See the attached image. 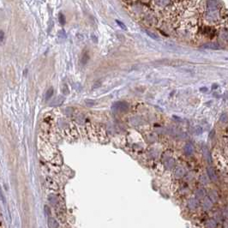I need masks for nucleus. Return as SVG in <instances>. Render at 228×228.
<instances>
[{
	"mask_svg": "<svg viewBox=\"0 0 228 228\" xmlns=\"http://www.w3.org/2000/svg\"><path fill=\"white\" fill-rule=\"evenodd\" d=\"M208 197L211 199L212 202H213V203H216V202H218L220 200L219 193L217 192L216 191H214V190H213V191H210L209 194H208Z\"/></svg>",
	"mask_w": 228,
	"mask_h": 228,
	"instance_id": "nucleus-7",
	"label": "nucleus"
},
{
	"mask_svg": "<svg viewBox=\"0 0 228 228\" xmlns=\"http://www.w3.org/2000/svg\"><path fill=\"white\" fill-rule=\"evenodd\" d=\"M174 174H175V176L177 178H181V177H183L184 176L185 172H184V170L182 167H178L175 170Z\"/></svg>",
	"mask_w": 228,
	"mask_h": 228,
	"instance_id": "nucleus-9",
	"label": "nucleus"
},
{
	"mask_svg": "<svg viewBox=\"0 0 228 228\" xmlns=\"http://www.w3.org/2000/svg\"><path fill=\"white\" fill-rule=\"evenodd\" d=\"M221 212H222L223 216H224L225 219H228V206L223 207L222 209H221Z\"/></svg>",
	"mask_w": 228,
	"mask_h": 228,
	"instance_id": "nucleus-17",
	"label": "nucleus"
},
{
	"mask_svg": "<svg viewBox=\"0 0 228 228\" xmlns=\"http://www.w3.org/2000/svg\"><path fill=\"white\" fill-rule=\"evenodd\" d=\"M173 165H174V160H173V159L169 158V159H168V160L166 161V166H167L168 168L172 167V166H173Z\"/></svg>",
	"mask_w": 228,
	"mask_h": 228,
	"instance_id": "nucleus-16",
	"label": "nucleus"
},
{
	"mask_svg": "<svg viewBox=\"0 0 228 228\" xmlns=\"http://www.w3.org/2000/svg\"><path fill=\"white\" fill-rule=\"evenodd\" d=\"M116 23H117V24L118 25V26L120 27L121 28H123V29H125V30H126V29H127L126 25H125L124 22H122L121 21H119V20H116Z\"/></svg>",
	"mask_w": 228,
	"mask_h": 228,
	"instance_id": "nucleus-20",
	"label": "nucleus"
},
{
	"mask_svg": "<svg viewBox=\"0 0 228 228\" xmlns=\"http://www.w3.org/2000/svg\"><path fill=\"white\" fill-rule=\"evenodd\" d=\"M213 207H214V203L212 202V200L210 199L208 196H206L202 200V210L205 212H209L212 211L213 209Z\"/></svg>",
	"mask_w": 228,
	"mask_h": 228,
	"instance_id": "nucleus-2",
	"label": "nucleus"
},
{
	"mask_svg": "<svg viewBox=\"0 0 228 228\" xmlns=\"http://www.w3.org/2000/svg\"><path fill=\"white\" fill-rule=\"evenodd\" d=\"M213 218L217 221V222L219 223L220 225L222 224V222L225 220L221 210H215V211L213 213Z\"/></svg>",
	"mask_w": 228,
	"mask_h": 228,
	"instance_id": "nucleus-4",
	"label": "nucleus"
},
{
	"mask_svg": "<svg viewBox=\"0 0 228 228\" xmlns=\"http://www.w3.org/2000/svg\"><path fill=\"white\" fill-rule=\"evenodd\" d=\"M59 22H60L62 25H64V24H65L66 19H65V16H64V15L63 13H59Z\"/></svg>",
	"mask_w": 228,
	"mask_h": 228,
	"instance_id": "nucleus-15",
	"label": "nucleus"
},
{
	"mask_svg": "<svg viewBox=\"0 0 228 228\" xmlns=\"http://www.w3.org/2000/svg\"><path fill=\"white\" fill-rule=\"evenodd\" d=\"M52 95H53V88H50L46 91V93H45V100L50 99Z\"/></svg>",
	"mask_w": 228,
	"mask_h": 228,
	"instance_id": "nucleus-14",
	"label": "nucleus"
},
{
	"mask_svg": "<svg viewBox=\"0 0 228 228\" xmlns=\"http://www.w3.org/2000/svg\"><path fill=\"white\" fill-rule=\"evenodd\" d=\"M184 150H185V154L188 155H190V154H191L193 152V147L191 145V144H187L184 147Z\"/></svg>",
	"mask_w": 228,
	"mask_h": 228,
	"instance_id": "nucleus-12",
	"label": "nucleus"
},
{
	"mask_svg": "<svg viewBox=\"0 0 228 228\" xmlns=\"http://www.w3.org/2000/svg\"><path fill=\"white\" fill-rule=\"evenodd\" d=\"M203 47L209 48V49H220V45H218L217 44H213V43L206 44V45H203Z\"/></svg>",
	"mask_w": 228,
	"mask_h": 228,
	"instance_id": "nucleus-11",
	"label": "nucleus"
},
{
	"mask_svg": "<svg viewBox=\"0 0 228 228\" xmlns=\"http://www.w3.org/2000/svg\"><path fill=\"white\" fill-rule=\"evenodd\" d=\"M206 197V191L204 189L201 188L198 189L197 191H196V198L198 200H203L204 198Z\"/></svg>",
	"mask_w": 228,
	"mask_h": 228,
	"instance_id": "nucleus-8",
	"label": "nucleus"
},
{
	"mask_svg": "<svg viewBox=\"0 0 228 228\" xmlns=\"http://www.w3.org/2000/svg\"><path fill=\"white\" fill-rule=\"evenodd\" d=\"M208 179H209V178H207V177H206L205 175H203V176H202V177H201L200 181H201V183H202V184H207V182H208Z\"/></svg>",
	"mask_w": 228,
	"mask_h": 228,
	"instance_id": "nucleus-21",
	"label": "nucleus"
},
{
	"mask_svg": "<svg viewBox=\"0 0 228 228\" xmlns=\"http://www.w3.org/2000/svg\"><path fill=\"white\" fill-rule=\"evenodd\" d=\"M0 35H1V39H0V40L1 41H4V33L3 30H1V32H0Z\"/></svg>",
	"mask_w": 228,
	"mask_h": 228,
	"instance_id": "nucleus-23",
	"label": "nucleus"
},
{
	"mask_svg": "<svg viewBox=\"0 0 228 228\" xmlns=\"http://www.w3.org/2000/svg\"><path fill=\"white\" fill-rule=\"evenodd\" d=\"M102 85V82H101V81L100 80H99V81H95V82L94 83V85L92 86V89H97V88H99Z\"/></svg>",
	"mask_w": 228,
	"mask_h": 228,
	"instance_id": "nucleus-18",
	"label": "nucleus"
},
{
	"mask_svg": "<svg viewBox=\"0 0 228 228\" xmlns=\"http://www.w3.org/2000/svg\"><path fill=\"white\" fill-rule=\"evenodd\" d=\"M207 177L208 178L213 182H217L218 181V176H217L216 172H214V169L213 167H208L207 170Z\"/></svg>",
	"mask_w": 228,
	"mask_h": 228,
	"instance_id": "nucleus-6",
	"label": "nucleus"
},
{
	"mask_svg": "<svg viewBox=\"0 0 228 228\" xmlns=\"http://www.w3.org/2000/svg\"><path fill=\"white\" fill-rule=\"evenodd\" d=\"M219 225V223L217 222L213 217L207 219L205 221V228H218Z\"/></svg>",
	"mask_w": 228,
	"mask_h": 228,
	"instance_id": "nucleus-5",
	"label": "nucleus"
},
{
	"mask_svg": "<svg viewBox=\"0 0 228 228\" xmlns=\"http://www.w3.org/2000/svg\"><path fill=\"white\" fill-rule=\"evenodd\" d=\"M89 60V54L87 51H85L84 53L82 54V57H81V64H86Z\"/></svg>",
	"mask_w": 228,
	"mask_h": 228,
	"instance_id": "nucleus-10",
	"label": "nucleus"
},
{
	"mask_svg": "<svg viewBox=\"0 0 228 228\" xmlns=\"http://www.w3.org/2000/svg\"><path fill=\"white\" fill-rule=\"evenodd\" d=\"M111 109H112L113 111H127V110L129 109V104L125 101L115 102V103H113V105L111 106Z\"/></svg>",
	"mask_w": 228,
	"mask_h": 228,
	"instance_id": "nucleus-1",
	"label": "nucleus"
},
{
	"mask_svg": "<svg viewBox=\"0 0 228 228\" xmlns=\"http://www.w3.org/2000/svg\"><path fill=\"white\" fill-rule=\"evenodd\" d=\"M199 205H200V202H199V200L196 199V198H191L187 202V207H189V209L191 210L197 209L199 207Z\"/></svg>",
	"mask_w": 228,
	"mask_h": 228,
	"instance_id": "nucleus-3",
	"label": "nucleus"
},
{
	"mask_svg": "<svg viewBox=\"0 0 228 228\" xmlns=\"http://www.w3.org/2000/svg\"><path fill=\"white\" fill-rule=\"evenodd\" d=\"M221 226H222V228H228V219H225Z\"/></svg>",
	"mask_w": 228,
	"mask_h": 228,
	"instance_id": "nucleus-22",
	"label": "nucleus"
},
{
	"mask_svg": "<svg viewBox=\"0 0 228 228\" xmlns=\"http://www.w3.org/2000/svg\"><path fill=\"white\" fill-rule=\"evenodd\" d=\"M48 226H49L51 228H58L59 224H58V223H57L53 219H49V221H48Z\"/></svg>",
	"mask_w": 228,
	"mask_h": 228,
	"instance_id": "nucleus-13",
	"label": "nucleus"
},
{
	"mask_svg": "<svg viewBox=\"0 0 228 228\" xmlns=\"http://www.w3.org/2000/svg\"><path fill=\"white\" fill-rule=\"evenodd\" d=\"M145 31V33L146 34H147L148 36H150L151 38H153V39H154V40H158L159 38H158V36L157 35H155L154 33H152V32H150V31H148V30H144Z\"/></svg>",
	"mask_w": 228,
	"mask_h": 228,
	"instance_id": "nucleus-19",
	"label": "nucleus"
}]
</instances>
